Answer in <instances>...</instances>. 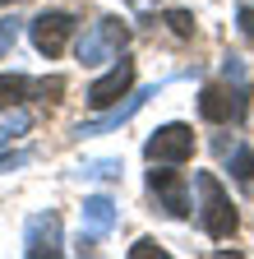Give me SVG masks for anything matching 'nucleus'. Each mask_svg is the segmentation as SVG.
I'll return each instance as SVG.
<instances>
[{
    "label": "nucleus",
    "instance_id": "nucleus-7",
    "mask_svg": "<svg viewBox=\"0 0 254 259\" xmlns=\"http://www.w3.org/2000/svg\"><path fill=\"white\" fill-rule=\"evenodd\" d=\"M148 97H157V88H139V93H130V102L107 107L97 120H83V125H79V135H83V139H92V135H111V130H120L125 120H134V116H139V107L148 102Z\"/></svg>",
    "mask_w": 254,
    "mask_h": 259
},
{
    "label": "nucleus",
    "instance_id": "nucleus-2",
    "mask_svg": "<svg viewBox=\"0 0 254 259\" xmlns=\"http://www.w3.org/2000/svg\"><path fill=\"white\" fill-rule=\"evenodd\" d=\"M249 111V83L245 79H227V83H208L199 93V116L213 125H227V120H245Z\"/></svg>",
    "mask_w": 254,
    "mask_h": 259
},
{
    "label": "nucleus",
    "instance_id": "nucleus-13",
    "mask_svg": "<svg viewBox=\"0 0 254 259\" xmlns=\"http://www.w3.org/2000/svg\"><path fill=\"white\" fill-rule=\"evenodd\" d=\"M79 176H88V181H116L120 176V157H83Z\"/></svg>",
    "mask_w": 254,
    "mask_h": 259
},
{
    "label": "nucleus",
    "instance_id": "nucleus-15",
    "mask_svg": "<svg viewBox=\"0 0 254 259\" xmlns=\"http://www.w3.org/2000/svg\"><path fill=\"white\" fill-rule=\"evenodd\" d=\"M19 93H28V79L23 74H0V102H14Z\"/></svg>",
    "mask_w": 254,
    "mask_h": 259
},
{
    "label": "nucleus",
    "instance_id": "nucleus-3",
    "mask_svg": "<svg viewBox=\"0 0 254 259\" xmlns=\"http://www.w3.org/2000/svg\"><path fill=\"white\" fill-rule=\"evenodd\" d=\"M189 153H194V130L180 125V120L153 130V139L143 144V157L148 162H162V167H180V162H189Z\"/></svg>",
    "mask_w": 254,
    "mask_h": 259
},
{
    "label": "nucleus",
    "instance_id": "nucleus-6",
    "mask_svg": "<svg viewBox=\"0 0 254 259\" xmlns=\"http://www.w3.org/2000/svg\"><path fill=\"white\" fill-rule=\"evenodd\" d=\"M23 254L28 259H51V254H60V218L56 213H37V218H28V227H23Z\"/></svg>",
    "mask_w": 254,
    "mask_h": 259
},
{
    "label": "nucleus",
    "instance_id": "nucleus-4",
    "mask_svg": "<svg viewBox=\"0 0 254 259\" xmlns=\"http://www.w3.org/2000/svg\"><path fill=\"white\" fill-rule=\"evenodd\" d=\"M130 42V32H125L120 19H97L83 37H79V60L83 65H102V60H116L120 47Z\"/></svg>",
    "mask_w": 254,
    "mask_h": 259
},
{
    "label": "nucleus",
    "instance_id": "nucleus-5",
    "mask_svg": "<svg viewBox=\"0 0 254 259\" xmlns=\"http://www.w3.org/2000/svg\"><path fill=\"white\" fill-rule=\"evenodd\" d=\"M28 37H33V47L51 60V56L65 51V42L74 37V14H65V10H46V14H37L33 23H28Z\"/></svg>",
    "mask_w": 254,
    "mask_h": 259
},
{
    "label": "nucleus",
    "instance_id": "nucleus-17",
    "mask_svg": "<svg viewBox=\"0 0 254 259\" xmlns=\"http://www.w3.org/2000/svg\"><path fill=\"white\" fill-rule=\"evenodd\" d=\"M236 23H240V32H245V37L254 42V5H240V10H236Z\"/></svg>",
    "mask_w": 254,
    "mask_h": 259
},
{
    "label": "nucleus",
    "instance_id": "nucleus-10",
    "mask_svg": "<svg viewBox=\"0 0 254 259\" xmlns=\"http://www.w3.org/2000/svg\"><path fill=\"white\" fill-rule=\"evenodd\" d=\"M116 218H120V208H116L111 194H92V199H83V232H79V241H102L116 227Z\"/></svg>",
    "mask_w": 254,
    "mask_h": 259
},
{
    "label": "nucleus",
    "instance_id": "nucleus-1",
    "mask_svg": "<svg viewBox=\"0 0 254 259\" xmlns=\"http://www.w3.org/2000/svg\"><path fill=\"white\" fill-rule=\"evenodd\" d=\"M194 194H199V227L213 241H227L236 232V208H231V194L222 190V181L213 171L194 176Z\"/></svg>",
    "mask_w": 254,
    "mask_h": 259
},
{
    "label": "nucleus",
    "instance_id": "nucleus-14",
    "mask_svg": "<svg viewBox=\"0 0 254 259\" xmlns=\"http://www.w3.org/2000/svg\"><path fill=\"white\" fill-rule=\"evenodd\" d=\"M167 28L176 32V37H194V14H185V10H171V14H167Z\"/></svg>",
    "mask_w": 254,
    "mask_h": 259
},
{
    "label": "nucleus",
    "instance_id": "nucleus-19",
    "mask_svg": "<svg viewBox=\"0 0 254 259\" xmlns=\"http://www.w3.org/2000/svg\"><path fill=\"white\" fill-rule=\"evenodd\" d=\"M28 162V153H10V157H0V171H14V167H23Z\"/></svg>",
    "mask_w": 254,
    "mask_h": 259
},
{
    "label": "nucleus",
    "instance_id": "nucleus-20",
    "mask_svg": "<svg viewBox=\"0 0 254 259\" xmlns=\"http://www.w3.org/2000/svg\"><path fill=\"white\" fill-rule=\"evenodd\" d=\"M0 5H19V0H0Z\"/></svg>",
    "mask_w": 254,
    "mask_h": 259
},
{
    "label": "nucleus",
    "instance_id": "nucleus-12",
    "mask_svg": "<svg viewBox=\"0 0 254 259\" xmlns=\"http://www.w3.org/2000/svg\"><path fill=\"white\" fill-rule=\"evenodd\" d=\"M28 125H33V116H28L23 107L5 111V116H0V148H5V144H14L19 135H28Z\"/></svg>",
    "mask_w": 254,
    "mask_h": 259
},
{
    "label": "nucleus",
    "instance_id": "nucleus-8",
    "mask_svg": "<svg viewBox=\"0 0 254 259\" xmlns=\"http://www.w3.org/2000/svg\"><path fill=\"white\" fill-rule=\"evenodd\" d=\"M148 190H153L157 208H162L167 218H185V213H189V204H185V181H180V171H148Z\"/></svg>",
    "mask_w": 254,
    "mask_h": 259
},
{
    "label": "nucleus",
    "instance_id": "nucleus-18",
    "mask_svg": "<svg viewBox=\"0 0 254 259\" xmlns=\"http://www.w3.org/2000/svg\"><path fill=\"white\" fill-rule=\"evenodd\" d=\"M148 254H162V250H157V241H148V236H143V241L130 250V259H148Z\"/></svg>",
    "mask_w": 254,
    "mask_h": 259
},
{
    "label": "nucleus",
    "instance_id": "nucleus-11",
    "mask_svg": "<svg viewBox=\"0 0 254 259\" xmlns=\"http://www.w3.org/2000/svg\"><path fill=\"white\" fill-rule=\"evenodd\" d=\"M222 153H231V176H236L240 185H254V148H249V144H236V148L222 144Z\"/></svg>",
    "mask_w": 254,
    "mask_h": 259
},
{
    "label": "nucleus",
    "instance_id": "nucleus-9",
    "mask_svg": "<svg viewBox=\"0 0 254 259\" xmlns=\"http://www.w3.org/2000/svg\"><path fill=\"white\" fill-rule=\"evenodd\" d=\"M130 83H134V65H130V60H120V65H111V70H107V74H102L97 83L88 88V107H97V111H107V107L116 102L120 93H130Z\"/></svg>",
    "mask_w": 254,
    "mask_h": 259
},
{
    "label": "nucleus",
    "instance_id": "nucleus-16",
    "mask_svg": "<svg viewBox=\"0 0 254 259\" xmlns=\"http://www.w3.org/2000/svg\"><path fill=\"white\" fill-rule=\"evenodd\" d=\"M14 42H19V23L14 19H0V56H5Z\"/></svg>",
    "mask_w": 254,
    "mask_h": 259
}]
</instances>
